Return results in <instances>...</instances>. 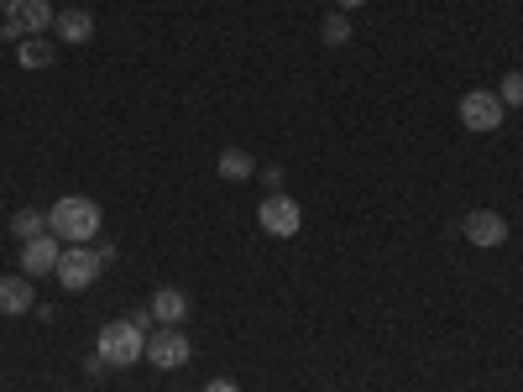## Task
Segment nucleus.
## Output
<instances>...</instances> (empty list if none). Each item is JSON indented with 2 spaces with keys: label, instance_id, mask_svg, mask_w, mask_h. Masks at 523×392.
I'll return each instance as SVG.
<instances>
[{
  "label": "nucleus",
  "instance_id": "f257e3e1",
  "mask_svg": "<svg viewBox=\"0 0 523 392\" xmlns=\"http://www.w3.org/2000/svg\"><path fill=\"white\" fill-rule=\"evenodd\" d=\"M147 325H152V314H136V319H116V325H105L100 340H95V356L105 366H136V356H147Z\"/></svg>",
  "mask_w": 523,
  "mask_h": 392
},
{
  "label": "nucleus",
  "instance_id": "f03ea898",
  "mask_svg": "<svg viewBox=\"0 0 523 392\" xmlns=\"http://www.w3.org/2000/svg\"><path fill=\"white\" fill-rule=\"evenodd\" d=\"M100 204L95 199H84V194H63L58 204H53V210H48V230H53V236L58 241H95V230H100Z\"/></svg>",
  "mask_w": 523,
  "mask_h": 392
},
{
  "label": "nucleus",
  "instance_id": "7ed1b4c3",
  "mask_svg": "<svg viewBox=\"0 0 523 392\" xmlns=\"http://www.w3.org/2000/svg\"><path fill=\"white\" fill-rule=\"evenodd\" d=\"M53 6L48 0H11L6 6V42H27V37H42L53 32Z\"/></svg>",
  "mask_w": 523,
  "mask_h": 392
},
{
  "label": "nucleus",
  "instance_id": "20e7f679",
  "mask_svg": "<svg viewBox=\"0 0 523 392\" xmlns=\"http://www.w3.org/2000/svg\"><path fill=\"white\" fill-rule=\"evenodd\" d=\"M257 225L267 230V236H278V241H293L304 230V210H299V199H288V194H267L257 204Z\"/></svg>",
  "mask_w": 523,
  "mask_h": 392
},
{
  "label": "nucleus",
  "instance_id": "39448f33",
  "mask_svg": "<svg viewBox=\"0 0 523 392\" xmlns=\"http://www.w3.org/2000/svg\"><path fill=\"white\" fill-rule=\"evenodd\" d=\"M189 351H194V345H189V335L178 325H163V330L147 335V361L157 366V372H178V366L189 361Z\"/></svg>",
  "mask_w": 523,
  "mask_h": 392
},
{
  "label": "nucleus",
  "instance_id": "423d86ee",
  "mask_svg": "<svg viewBox=\"0 0 523 392\" xmlns=\"http://www.w3.org/2000/svg\"><path fill=\"white\" fill-rule=\"evenodd\" d=\"M503 100H497V89H466L461 95V126L466 131H497L503 126Z\"/></svg>",
  "mask_w": 523,
  "mask_h": 392
},
{
  "label": "nucleus",
  "instance_id": "0eeeda50",
  "mask_svg": "<svg viewBox=\"0 0 523 392\" xmlns=\"http://www.w3.org/2000/svg\"><path fill=\"white\" fill-rule=\"evenodd\" d=\"M100 251H89V246H68L63 257H58V283L68 288V293H84L89 283L100 278Z\"/></svg>",
  "mask_w": 523,
  "mask_h": 392
},
{
  "label": "nucleus",
  "instance_id": "6e6552de",
  "mask_svg": "<svg viewBox=\"0 0 523 392\" xmlns=\"http://www.w3.org/2000/svg\"><path fill=\"white\" fill-rule=\"evenodd\" d=\"M461 236H466L471 246L492 251V246H503V241H508V220L497 215V210H471V215L461 220Z\"/></svg>",
  "mask_w": 523,
  "mask_h": 392
},
{
  "label": "nucleus",
  "instance_id": "1a4fd4ad",
  "mask_svg": "<svg viewBox=\"0 0 523 392\" xmlns=\"http://www.w3.org/2000/svg\"><path fill=\"white\" fill-rule=\"evenodd\" d=\"M58 257H63V246L53 241V230L48 236L21 241V272H27V278H48V272H58Z\"/></svg>",
  "mask_w": 523,
  "mask_h": 392
},
{
  "label": "nucleus",
  "instance_id": "9d476101",
  "mask_svg": "<svg viewBox=\"0 0 523 392\" xmlns=\"http://www.w3.org/2000/svg\"><path fill=\"white\" fill-rule=\"evenodd\" d=\"M37 309V293H32V278L16 272V278H0V314H32Z\"/></svg>",
  "mask_w": 523,
  "mask_h": 392
},
{
  "label": "nucleus",
  "instance_id": "9b49d317",
  "mask_svg": "<svg viewBox=\"0 0 523 392\" xmlns=\"http://www.w3.org/2000/svg\"><path fill=\"white\" fill-rule=\"evenodd\" d=\"M53 32H58V42H68V48H84L89 37H95V16L89 11H58V21H53Z\"/></svg>",
  "mask_w": 523,
  "mask_h": 392
},
{
  "label": "nucleus",
  "instance_id": "f8f14e48",
  "mask_svg": "<svg viewBox=\"0 0 523 392\" xmlns=\"http://www.w3.org/2000/svg\"><path fill=\"white\" fill-rule=\"evenodd\" d=\"M147 314H152V325H184V319H189V298L178 288H157Z\"/></svg>",
  "mask_w": 523,
  "mask_h": 392
},
{
  "label": "nucleus",
  "instance_id": "ddd939ff",
  "mask_svg": "<svg viewBox=\"0 0 523 392\" xmlns=\"http://www.w3.org/2000/svg\"><path fill=\"white\" fill-rule=\"evenodd\" d=\"M252 173H257V157L252 152H241V147H225L220 152V178L225 183H246Z\"/></svg>",
  "mask_w": 523,
  "mask_h": 392
},
{
  "label": "nucleus",
  "instance_id": "4468645a",
  "mask_svg": "<svg viewBox=\"0 0 523 392\" xmlns=\"http://www.w3.org/2000/svg\"><path fill=\"white\" fill-rule=\"evenodd\" d=\"M16 63H21V68H48V63H53V42H48V37L16 42Z\"/></svg>",
  "mask_w": 523,
  "mask_h": 392
},
{
  "label": "nucleus",
  "instance_id": "2eb2a0df",
  "mask_svg": "<svg viewBox=\"0 0 523 392\" xmlns=\"http://www.w3.org/2000/svg\"><path fill=\"white\" fill-rule=\"evenodd\" d=\"M11 236H21V241L48 236V215H42V210H16L11 215Z\"/></svg>",
  "mask_w": 523,
  "mask_h": 392
},
{
  "label": "nucleus",
  "instance_id": "dca6fc26",
  "mask_svg": "<svg viewBox=\"0 0 523 392\" xmlns=\"http://www.w3.org/2000/svg\"><path fill=\"white\" fill-rule=\"evenodd\" d=\"M320 37L330 42V48H346V42H351V21H346V16H340V11H335V16H325V27H320Z\"/></svg>",
  "mask_w": 523,
  "mask_h": 392
},
{
  "label": "nucleus",
  "instance_id": "f3484780",
  "mask_svg": "<svg viewBox=\"0 0 523 392\" xmlns=\"http://www.w3.org/2000/svg\"><path fill=\"white\" fill-rule=\"evenodd\" d=\"M497 100H503V110L513 105H523V74H518V68H513V74H503V84H497Z\"/></svg>",
  "mask_w": 523,
  "mask_h": 392
},
{
  "label": "nucleus",
  "instance_id": "a211bd4d",
  "mask_svg": "<svg viewBox=\"0 0 523 392\" xmlns=\"http://www.w3.org/2000/svg\"><path fill=\"white\" fill-rule=\"evenodd\" d=\"M204 392H241V387H236L231 377H215V382H210V387H204Z\"/></svg>",
  "mask_w": 523,
  "mask_h": 392
},
{
  "label": "nucleus",
  "instance_id": "6ab92c4d",
  "mask_svg": "<svg viewBox=\"0 0 523 392\" xmlns=\"http://www.w3.org/2000/svg\"><path fill=\"white\" fill-rule=\"evenodd\" d=\"M335 6H340V11H356V6H367V0H335Z\"/></svg>",
  "mask_w": 523,
  "mask_h": 392
},
{
  "label": "nucleus",
  "instance_id": "aec40b11",
  "mask_svg": "<svg viewBox=\"0 0 523 392\" xmlns=\"http://www.w3.org/2000/svg\"><path fill=\"white\" fill-rule=\"evenodd\" d=\"M0 16H6V0H0Z\"/></svg>",
  "mask_w": 523,
  "mask_h": 392
}]
</instances>
